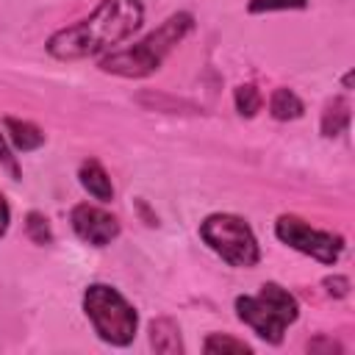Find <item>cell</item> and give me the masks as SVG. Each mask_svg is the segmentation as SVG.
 Masks as SVG:
<instances>
[{"instance_id": "cell-19", "label": "cell", "mask_w": 355, "mask_h": 355, "mask_svg": "<svg viewBox=\"0 0 355 355\" xmlns=\"http://www.w3.org/2000/svg\"><path fill=\"white\" fill-rule=\"evenodd\" d=\"M8 225H11V205H8L6 194L0 191V239L8 233Z\"/></svg>"}, {"instance_id": "cell-16", "label": "cell", "mask_w": 355, "mask_h": 355, "mask_svg": "<svg viewBox=\"0 0 355 355\" xmlns=\"http://www.w3.org/2000/svg\"><path fill=\"white\" fill-rule=\"evenodd\" d=\"M308 0H250L247 11L250 14H266V11H297L305 8Z\"/></svg>"}, {"instance_id": "cell-14", "label": "cell", "mask_w": 355, "mask_h": 355, "mask_svg": "<svg viewBox=\"0 0 355 355\" xmlns=\"http://www.w3.org/2000/svg\"><path fill=\"white\" fill-rule=\"evenodd\" d=\"M233 105H236V111L241 114V116H255L258 111H261V105H263V97H261V92H258V86L255 83H239L236 89H233Z\"/></svg>"}, {"instance_id": "cell-3", "label": "cell", "mask_w": 355, "mask_h": 355, "mask_svg": "<svg viewBox=\"0 0 355 355\" xmlns=\"http://www.w3.org/2000/svg\"><path fill=\"white\" fill-rule=\"evenodd\" d=\"M233 308H236V316L266 344H280L288 324H294L300 316L297 297L275 280L263 283L258 294L236 297Z\"/></svg>"}, {"instance_id": "cell-18", "label": "cell", "mask_w": 355, "mask_h": 355, "mask_svg": "<svg viewBox=\"0 0 355 355\" xmlns=\"http://www.w3.org/2000/svg\"><path fill=\"white\" fill-rule=\"evenodd\" d=\"M322 286H324V288H327V294H330V297H336V300H341V297H347V294H349V280H347L344 275L324 277V280H322Z\"/></svg>"}, {"instance_id": "cell-6", "label": "cell", "mask_w": 355, "mask_h": 355, "mask_svg": "<svg viewBox=\"0 0 355 355\" xmlns=\"http://www.w3.org/2000/svg\"><path fill=\"white\" fill-rule=\"evenodd\" d=\"M275 236L286 247H291L324 266H333L344 252V236H338L333 230H319L294 214H280L275 219Z\"/></svg>"}, {"instance_id": "cell-17", "label": "cell", "mask_w": 355, "mask_h": 355, "mask_svg": "<svg viewBox=\"0 0 355 355\" xmlns=\"http://www.w3.org/2000/svg\"><path fill=\"white\" fill-rule=\"evenodd\" d=\"M0 166L8 169V175L17 180L19 178V164H17V155H14V147L8 144L6 133H0Z\"/></svg>"}, {"instance_id": "cell-5", "label": "cell", "mask_w": 355, "mask_h": 355, "mask_svg": "<svg viewBox=\"0 0 355 355\" xmlns=\"http://www.w3.org/2000/svg\"><path fill=\"white\" fill-rule=\"evenodd\" d=\"M200 239L208 250H214L225 263L236 269H252L261 261V244L250 227V222L239 214L216 211L200 222Z\"/></svg>"}, {"instance_id": "cell-11", "label": "cell", "mask_w": 355, "mask_h": 355, "mask_svg": "<svg viewBox=\"0 0 355 355\" xmlns=\"http://www.w3.org/2000/svg\"><path fill=\"white\" fill-rule=\"evenodd\" d=\"M269 114L277 119V122H291V119H300L305 114V103L300 100V94L294 89H275L272 97H269Z\"/></svg>"}, {"instance_id": "cell-1", "label": "cell", "mask_w": 355, "mask_h": 355, "mask_svg": "<svg viewBox=\"0 0 355 355\" xmlns=\"http://www.w3.org/2000/svg\"><path fill=\"white\" fill-rule=\"evenodd\" d=\"M144 22L141 0H103L89 17L58 28L44 42V50L55 61H80L116 50Z\"/></svg>"}, {"instance_id": "cell-20", "label": "cell", "mask_w": 355, "mask_h": 355, "mask_svg": "<svg viewBox=\"0 0 355 355\" xmlns=\"http://www.w3.org/2000/svg\"><path fill=\"white\" fill-rule=\"evenodd\" d=\"M319 349H333V352H341V344L330 341V338H319V341H308V352H319Z\"/></svg>"}, {"instance_id": "cell-15", "label": "cell", "mask_w": 355, "mask_h": 355, "mask_svg": "<svg viewBox=\"0 0 355 355\" xmlns=\"http://www.w3.org/2000/svg\"><path fill=\"white\" fill-rule=\"evenodd\" d=\"M25 233H28V239H31L33 244H50V241H53L50 222H47V216L39 214V211H31V214L25 216Z\"/></svg>"}, {"instance_id": "cell-4", "label": "cell", "mask_w": 355, "mask_h": 355, "mask_svg": "<svg viewBox=\"0 0 355 355\" xmlns=\"http://www.w3.org/2000/svg\"><path fill=\"white\" fill-rule=\"evenodd\" d=\"M83 313L92 322L100 341L111 347H128L139 330V313L128 297L111 283H89L83 291Z\"/></svg>"}, {"instance_id": "cell-10", "label": "cell", "mask_w": 355, "mask_h": 355, "mask_svg": "<svg viewBox=\"0 0 355 355\" xmlns=\"http://www.w3.org/2000/svg\"><path fill=\"white\" fill-rule=\"evenodd\" d=\"M3 128H6V139H8V144H11L17 153H31V150H39V147L44 144V133H42V128H36V125L28 122V119L6 116V119H3Z\"/></svg>"}, {"instance_id": "cell-7", "label": "cell", "mask_w": 355, "mask_h": 355, "mask_svg": "<svg viewBox=\"0 0 355 355\" xmlns=\"http://www.w3.org/2000/svg\"><path fill=\"white\" fill-rule=\"evenodd\" d=\"M69 225H72L75 236L89 247H108L122 230L119 219L94 202H78L69 211Z\"/></svg>"}, {"instance_id": "cell-13", "label": "cell", "mask_w": 355, "mask_h": 355, "mask_svg": "<svg viewBox=\"0 0 355 355\" xmlns=\"http://www.w3.org/2000/svg\"><path fill=\"white\" fill-rule=\"evenodd\" d=\"M202 352H208V355H227V352L250 355L252 347L244 344L241 338L227 336V333H211V336H205V341H202Z\"/></svg>"}, {"instance_id": "cell-21", "label": "cell", "mask_w": 355, "mask_h": 355, "mask_svg": "<svg viewBox=\"0 0 355 355\" xmlns=\"http://www.w3.org/2000/svg\"><path fill=\"white\" fill-rule=\"evenodd\" d=\"M341 83H344V89H349V86H352V72H347V75L341 78Z\"/></svg>"}, {"instance_id": "cell-12", "label": "cell", "mask_w": 355, "mask_h": 355, "mask_svg": "<svg viewBox=\"0 0 355 355\" xmlns=\"http://www.w3.org/2000/svg\"><path fill=\"white\" fill-rule=\"evenodd\" d=\"M349 128V103L344 97H333L324 111H322V122H319V130L324 139H336L341 136L344 130Z\"/></svg>"}, {"instance_id": "cell-8", "label": "cell", "mask_w": 355, "mask_h": 355, "mask_svg": "<svg viewBox=\"0 0 355 355\" xmlns=\"http://www.w3.org/2000/svg\"><path fill=\"white\" fill-rule=\"evenodd\" d=\"M78 180H80L83 191H86L89 197H94L97 202H111V200H114L111 175L105 172V166H103L97 158H86V161L78 166Z\"/></svg>"}, {"instance_id": "cell-2", "label": "cell", "mask_w": 355, "mask_h": 355, "mask_svg": "<svg viewBox=\"0 0 355 355\" xmlns=\"http://www.w3.org/2000/svg\"><path fill=\"white\" fill-rule=\"evenodd\" d=\"M194 31V17L189 11L169 14L155 31L133 42L130 47L111 50L100 58V69L119 78H147L161 69L166 55Z\"/></svg>"}, {"instance_id": "cell-9", "label": "cell", "mask_w": 355, "mask_h": 355, "mask_svg": "<svg viewBox=\"0 0 355 355\" xmlns=\"http://www.w3.org/2000/svg\"><path fill=\"white\" fill-rule=\"evenodd\" d=\"M150 347L158 355H183V338H180V327L175 319L169 316H158L150 322Z\"/></svg>"}]
</instances>
